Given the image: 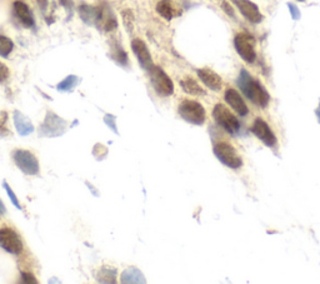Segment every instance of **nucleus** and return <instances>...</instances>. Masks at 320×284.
Returning a JSON list of instances; mask_svg holds the SVG:
<instances>
[{
	"mask_svg": "<svg viewBox=\"0 0 320 284\" xmlns=\"http://www.w3.org/2000/svg\"><path fill=\"white\" fill-rule=\"evenodd\" d=\"M232 1L237 5V8L239 9L240 13L243 14L246 20L254 23V24H259L260 22H263V14L260 13L259 8L253 1H250V0H232Z\"/></svg>",
	"mask_w": 320,
	"mask_h": 284,
	"instance_id": "f8f14e48",
	"label": "nucleus"
},
{
	"mask_svg": "<svg viewBox=\"0 0 320 284\" xmlns=\"http://www.w3.org/2000/svg\"><path fill=\"white\" fill-rule=\"evenodd\" d=\"M3 187L5 188L6 194H8V197H9V198H10L11 203H13L14 205H15L16 208H18V209H23V208H22V204H20V202H19L18 197H16V196H15V193H14V192L11 191L10 185H9L8 183L5 182V180H4V182H3Z\"/></svg>",
	"mask_w": 320,
	"mask_h": 284,
	"instance_id": "bb28decb",
	"label": "nucleus"
},
{
	"mask_svg": "<svg viewBox=\"0 0 320 284\" xmlns=\"http://www.w3.org/2000/svg\"><path fill=\"white\" fill-rule=\"evenodd\" d=\"M197 74L200 81H203V83L205 84L209 89H211V90L218 91L222 89V78H220L214 70L209 69V68H201V69L197 70Z\"/></svg>",
	"mask_w": 320,
	"mask_h": 284,
	"instance_id": "dca6fc26",
	"label": "nucleus"
},
{
	"mask_svg": "<svg viewBox=\"0 0 320 284\" xmlns=\"http://www.w3.org/2000/svg\"><path fill=\"white\" fill-rule=\"evenodd\" d=\"M95 24L98 27H102L105 32H112V30L117 29L118 27L117 18L113 14L112 9L108 8V6L98 8V16H96Z\"/></svg>",
	"mask_w": 320,
	"mask_h": 284,
	"instance_id": "ddd939ff",
	"label": "nucleus"
},
{
	"mask_svg": "<svg viewBox=\"0 0 320 284\" xmlns=\"http://www.w3.org/2000/svg\"><path fill=\"white\" fill-rule=\"evenodd\" d=\"M114 60L117 63H119L120 65H125L128 63V55H126L125 51L120 46H115L114 49Z\"/></svg>",
	"mask_w": 320,
	"mask_h": 284,
	"instance_id": "a878e982",
	"label": "nucleus"
},
{
	"mask_svg": "<svg viewBox=\"0 0 320 284\" xmlns=\"http://www.w3.org/2000/svg\"><path fill=\"white\" fill-rule=\"evenodd\" d=\"M123 22H124V25H125V28L128 29V32L129 33L133 32L134 16H133V13H131L130 10L123 11Z\"/></svg>",
	"mask_w": 320,
	"mask_h": 284,
	"instance_id": "cd10ccee",
	"label": "nucleus"
},
{
	"mask_svg": "<svg viewBox=\"0 0 320 284\" xmlns=\"http://www.w3.org/2000/svg\"><path fill=\"white\" fill-rule=\"evenodd\" d=\"M38 5H39V8L41 9L43 11H45L46 9H48V5H49V0H37Z\"/></svg>",
	"mask_w": 320,
	"mask_h": 284,
	"instance_id": "72a5a7b5",
	"label": "nucleus"
},
{
	"mask_svg": "<svg viewBox=\"0 0 320 284\" xmlns=\"http://www.w3.org/2000/svg\"><path fill=\"white\" fill-rule=\"evenodd\" d=\"M14 15L16 16L19 22L22 23L25 28H33L35 25V19L33 15V11L29 6L23 1H14L13 4Z\"/></svg>",
	"mask_w": 320,
	"mask_h": 284,
	"instance_id": "4468645a",
	"label": "nucleus"
},
{
	"mask_svg": "<svg viewBox=\"0 0 320 284\" xmlns=\"http://www.w3.org/2000/svg\"><path fill=\"white\" fill-rule=\"evenodd\" d=\"M315 114H317L318 122H319V123H320V100H319V107H318L317 110H315Z\"/></svg>",
	"mask_w": 320,
	"mask_h": 284,
	"instance_id": "e433bc0d",
	"label": "nucleus"
},
{
	"mask_svg": "<svg viewBox=\"0 0 320 284\" xmlns=\"http://www.w3.org/2000/svg\"><path fill=\"white\" fill-rule=\"evenodd\" d=\"M5 212H6V209H5V206H4V204H3V202L0 201V213H1V214H5Z\"/></svg>",
	"mask_w": 320,
	"mask_h": 284,
	"instance_id": "c9c22d12",
	"label": "nucleus"
},
{
	"mask_svg": "<svg viewBox=\"0 0 320 284\" xmlns=\"http://www.w3.org/2000/svg\"><path fill=\"white\" fill-rule=\"evenodd\" d=\"M148 75L150 78L153 88L159 94L160 97H169L174 93V84L169 75L158 65H154L152 69L148 70Z\"/></svg>",
	"mask_w": 320,
	"mask_h": 284,
	"instance_id": "7ed1b4c3",
	"label": "nucleus"
},
{
	"mask_svg": "<svg viewBox=\"0 0 320 284\" xmlns=\"http://www.w3.org/2000/svg\"><path fill=\"white\" fill-rule=\"evenodd\" d=\"M10 134V131L8 129V113L1 112L0 113V137H6Z\"/></svg>",
	"mask_w": 320,
	"mask_h": 284,
	"instance_id": "393cba45",
	"label": "nucleus"
},
{
	"mask_svg": "<svg viewBox=\"0 0 320 284\" xmlns=\"http://www.w3.org/2000/svg\"><path fill=\"white\" fill-rule=\"evenodd\" d=\"M251 131H253L254 134L262 140L267 147L272 148L277 145V137H275L272 129H270V126L267 124V122H264L263 119H255V122L253 123V126H251Z\"/></svg>",
	"mask_w": 320,
	"mask_h": 284,
	"instance_id": "9b49d317",
	"label": "nucleus"
},
{
	"mask_svg": "<svg viewBox=\"0 0 320 284\" xmlns=\"http://www.w3.org/2000/svg\"><path fill=\"white\" fill-rule=\"evenodd\" d=\"M120 282L121 283H147V279L138 268L130 267L121 273Z\"/></svg>",
	"mask_w": 320,
	"mask_h": 284,
	"instance_id": "aec40b11",
	"label": "nucleus"
},
{
	"mask_svg": "<svg viewBox=\"0 0 320 284\" xmlns=\"http://www.w3.org/2000/svg\"><path fill=\"white\" fill-rule=\"evenodd\" d=\"M9 77V69L5 64L0 62V81H6Z\"/></svg>",
	"mask_w": 320,
	"mask_h": 284,
	"instance_id": "2f4dec72",
	"label": "nucleus"
},
{
	"mask_svg": "<svg viewBox=\"0 0 320 284\" xmlns=\"http://www.w3.org/2000/svg\"><path fill=\"white\" fill-rule=\"evenodd\" d=\"M13 118L14 124H15V129L20 137H27V135H30L33 131H34V125H33V123L22 112L15 110Z\"/></svg>",
	"mask_w": 320,
	"mask_h": 284,
	"instance_id": "f3484780",
	"label": "nucleus"
},
{
	"mask_svg": "<svg viewBox=\"0 0 320 284\" xmlns=\"http://www.w3.org/2000/svg\"><path fill=\"white\" fill-rule=\"evenodd\" d=\"M298 1H305V0H298Z\"/></svg>",
	"mask_w": 320,
	"mask_h": 284,
	"instance_id": "4c0bfd02",
	"label": "nucleus"
},
{
	"mask_svg": "<svg viewBox=\"0 0 320 284\" xmlns=\"http://www.w3.org/2000/svg\"><path fill=\"white\" fill-rule=\"evenodd\" d=\"M104 123L107 124L108 126L110 128V130L114 131L115 134H119V131H118L117 128V123H115V117L112 116V114H105L104 116Z\"/></svg>",
	"mask_w": 320,
	"mask_h": 284,
	"instance_id": "c85d7f7f",
	"label": "nucleus"
},
{
	"mask_svg": "<svg viewBox=\"0 0 320 284\" xmlns=\"http://www.w3.org/2000/svg\"><path fill=\"white\" fill-rule=\"evenodd\" d=\"M60 1H62V4L65 6V8H68V9L72 8V5H73L72 0H60Z\"/></svg>",
	"mask_w": 320,
	"mask_h": 284,
	"instance_id": "f704fd0d",
	"label": "nucleus"
},
{
	"mask_svg": "<svg viewBox=\"0 0 320 284\" xmlns=\"http://www.w3.org/2000/svg\"><path fill=\"white\" fill-rule=\"evenodd\" d=\"M179 116L185 122L194 125H203L205 123L206 113L204 107L195 100H184L179 105Z\"/></svg>",
	"mask_w": 320,
	"mask_h": 284,
	"instance_id": "f03ea898",
	"label": "nucleus"
},
{
	"mask_svg": "<svg viewBox=\"0 0 320 284\" xmlns=\"http://www.w3.org/2000/svg\"><path fill=\"white\" fill-rule=\"evenodd\" d=\"M238 85L246 98L260 108H267L270 102V95L258 79H254L245 69L240 72Z\"/></svg>",
	"mask_w": 320,
	"mask_h": 284,
	"instance_id": "f257e3e1",
	"label": "nucleus"
},
{
	"mask_svg": "<svg viewBox=\"0 0 320 284\" xmlns=\"http://www.w3.org/2000/svg\"><path fill=\"white\" fill-rule=\"evenodd\" d=\"M214 154L224 165L232 169H239L243 165V159L238 154L237 149L228 142H219L214 145Z\"/></svg>",
	"mask_w": 320,
	"mask_h": 284,
	"instance_id": "20e7f679",
	"label": "nucleus"
},
{
	"mask_svg": "<svg viewBox=\"0 0 320 284\" xmlns=\"http://www.w3.org/2000/svg\"><path fill=\"white\" fill-rule=\"evenodd\" d=\"M0 248L10 254L19 255L24 249V244L14 229L3 227L0 228Z\"/></svg>",
	"mask_w": 320,
	"mask_h": 284,
	"instance_id": "1a4fd4ad",
	"label": "nucleus"
},
{
	"mask_svg": "<svg viewBox=\"0 0 320 284\" xmlns=\"http://www.w3.org/2000/svg\"><path fill=\"white\" fill-rule=\"evenodd\" d=\"M213 118L218 123V125L222 126L224 130H227L230 134H235L240 129V123L237 117L225 107L224 104H216L213 109Z\"/></svg>",
	"mask_w": 320,
	"mask_h": 284,
	"instance_id": "423d86ee",
	"label": "nucleus"
},
{
	"mask_svg": "<svg viewBox=\"0 0 320 284\" xmlns=\"http://www.w3.org/2000/svg\"><path fill=\"white\" fill-rule=\"evenodd\" d=\"M288 8H289V10H290L291 18H293L294 20H298V19L300 18V10H299V9H298V6H296L295 4L289 3L288 4Z\"/></svg>",
	"mask_w": 320,
	"mask_h": 284,
	"instance_id": "7c9ffc66",
	"label": "nucleus"
},
{
	"mask_svg": "<svg viewBox=\"0 0 320 284\" xmlns=\"http://www.w3.org/2000/svg\"><path fill=\"white\" fill-rule=\"evenodd\" d=\"M79 81L80 79L78 78L77 75H69V77H67L64 81H62L56 85V89L59 91H70L79 84Z\"/></svg>",
	"mask_w": 320,
	"mask_h": 284,
	"instance_id": "5701e85b",
	"label": "nucleus"
},
{
	"mask_svg": "<svg viewBox=\"0 0 320 284\" xmlns=\"http://www.w3.org/2000/svg\"><path fill=\"white\" fill-rule=\"evenodd\" d=\"M235 50L238 51L241 59L246 63H254L256 59L255 41L248 33H239L234 38Z\"/></svg>",
	"mask_w": 320,
	"mask_h": 284,
	"instance_id": "6e6552de",
	"label": "nucleus"
},
{
	"mask_svg": "<svg viewBox=\"0 0 320 284\" xmlns=\"http://www.w3.org/2000/svg\"><path fill=\"white\" fill-rule=\"evenodd\" d=\"M79 14L86 24H95L98 16V8H93L89 5H81L79 8Z\"/></svg>",
	"mask_w": 320,
	"mask_h": 284,
	"instance_id": "4be33fe9",
	"label": "nucleus"
},
{
	"mask_svg": "<svg viewBox=\"0 0 320 284\" xmlns=\"http://www.w3.org/2000/svg\"><path fill=\"white\" fill-rule=\"evenodd\" d=\"M13 161L15 165L27 175H38L40 170L39 161L29 150L18 149L13 153Z\"/></svg>",
	"mask_w": 320,
	"mask_h": 284,
	"instance_id": "39448f33",
	"label": "nucleus"
},
{
	"mask_svg": "<svg viewBox=\"0 0 320 284\" xmlns=\"http://www.w3.org/2000/svg\"><path fill=\"white\" fill-rule=\"evenodd\" d=\"M96 281L100 283H117V269L113 267H102L96 273Z\"/></svg>",
	"mask_w": 320,
	"mask_h": 284,
	"instance_id": "412c9836",
	"label": "nucleus"
},
{
	"mask_svg": "<svg viewBox=\"0 0 320 284\" xmlns=\"http://www.w3.org/2000/svg\"><path fill=\"white\" fill-rule=\"evenodd\" d=\"M67 130V122L53 112H46L45 119L40 126V134L48 138H56L63 135Z\"/></svg>",
	"mask_w": 320,
	"mask_h": 284,
	"instance_id": "0eeeda50",
	"label": "nucleus"
},
{
	"mask_svg": "<svg viewBox=\"0 0 320 284\" xmlns=\"http://www.w3.org/2000/svg\"><path fill=\"white\" fill-rule=\"evenodd\" d=\"M131 50L135 54L136 59H138L140 67H142L145 72H148V70L154 67L152 54H150L147 44H145L142 39H134V41H131Z\"/></svg>",
	"mask_w": 320,
	"mask_h": 284,
	"instance_id": "9d476101",
	"label": "nucleus"
},
{
	"mask_svg": "<svg viewBox=\"0 0 320 284\" xmlns=\"http://www.w3.org/2000/svg\"><path fill=\"white\" fill-rule=\"evenodd\" d=\"M222 8H223V10H224L225 13L228 14V15L232 16V18H235L234 10H233V8H232V6H230V4L228 3V1H223V3H222Z\"/></svg>",
	"mask_w": 320,
	"mask_h": 284,
	"instance_id": "473e14b6",
	"label": "nucleus"
},
{
	"mask_svg": "<svg viewBox=\"0 0 320 284\" xmlns=\"http://www.w3.org/2000/svg\"><path fill=\"white\" fill-rule=\"evenodd\" d=\"M180 86H182L183 91L190 94V95H195V97H203V95H205V90L192 77H185L184 79H182L180 81Z\"/></svg>",
	"mask_w": 320,
	"mask_h": 284,
	"instance_id": "6ab92c4d",
	"label": "nucleus"
},
{
	"mask_svg": "<svg viewBox=\"0 0 320 284\" xmlns=\"http://www.w3.org/2000/svg\"><path fill=\"white\" fill-rule=\"evenodd\" d=\"M22 282L23 283H28V284H37L38 279L35 278L34 274L32 273H22Z\"/></svg>",
	"mask_w": 320,
	"mask_h": 284,
	"instance_id": "c756f323",
	"label": "nucleus"
},
{
	"mask_svg": "<svg viewBox=\"0 0 320 284\" xmlns=\"http://www.w3.org/2000/svg\"><path fill=\"white\" fill-rule=\"evenodd\" d=\"M224 98H225V102H227L228 104H229L230 107H232L240 117L246 116V114L249 113V109H248V107H246L245 102H244V99L241 98V95H240V94L238 93L235 89H233V88L228 89V90L225 91Z\"/></svg>",
	"mask_w": 320,
	"mask_h": 284,
	"instance_id": "2eb2a0df",
	"label": "nucleus"
},
{
	"mask_svg": "<svg viewBox=\"0 0 320 284\" xmlns=\"http://www.w3.org/2000/svg\"><path fill=\"white\" fill-rule=\"evenodd\" d=\"M14 49V43L11 39H9L5 35H0V56L6 58L10 55Z\"/></svg>",
	"mask_w": 320,
	"mask_h": 284,
	"instance_id": "b1692460",
	"label": "nucleus"
},
{
	"mask_svg": "<svg viewBox=\"0 0 320 284\" xmlns=\"http://www.w3.org/2000/svg\"><path fill=\"white\" fill-rule=\"evenodd\" d=\"M157 11L161 18L166 19V20H171L180 14L178 6L171 0H160L157 4Z\"/></svg>",
	"mask_w": 320,
	"mask_h": 284,
	"instance_id": "a211bd4d",
	"label": "nucleus"
}]
</instances>
